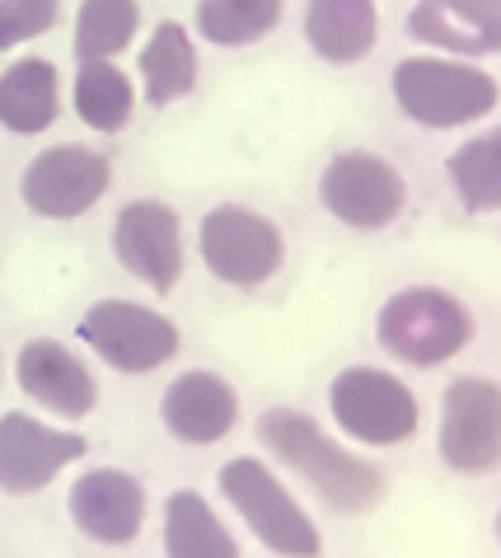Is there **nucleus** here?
<instances>
[{"instance_id": "1", "label": "nucleus", "mask_w": 501, "mask_h": 558, "mask_svg": "<svg viewBox=\"0 0 501 558\" xmlns=\"http://www.w3.org/2000/svg\"><path fill=\"white\" fill-rule=\"evenodd\" d=\"M258 441L272 451L277 464L301 474L323 507L342 517H370L389 498V478L375 460L347 451L301 409H268L258 417Z\"/></svg>"}, {"instance_id": "2", "label": "nucleus", "mask_w": 501, "mask_h": 558, "mask_svg": "<svg viewBox=\"0 0 501 558\" xmlns=\"http://www.w3.org/2000/svg\"><path fill=\"white\" fill-rule=\"evenodd\" d=\"M394 104L403 118L427 132H455L474 128V122L497 113L501 85L492 71H482L468 57H445V52H417L403 57L394 66Z\"/></svg>"}, {"instance_id": "3", "label": "nucleus", "mask_w": 501, "mask_h": 558, "mask_svg": "<svg viewBox=\"0 0 501 558\" xmlns=\"http://www.w3.org/2000/svg\"><path fill=\"white\" fill-rule=\"evenodd\" d=\"M478 333V319L455 291L417 282L394 291L380 315H375V343L384 348L389 362L413 366V371H436L468 352Z\"/></svg>"}, {"instance_id": "4", "label": "nucleus", "mask_w": 501, "mask_h": 558, "mask_svg": "<svg viewBox=\"0 0 501 558\" xmlns=\"http://www.w3.org/2000/svg\"><path fill=\"white\" fill-rule=\"evenodd\" d=\"M221 498L234 507V517L248 525V535L258 539L268 554L281 558H315L323 554V535L309 521V511L291 498V488L272 474L268 460L258 456H234L216 474Z\"/></svg>"}, {"instance_id": "5", "label": "nucleus", "mask_w": 501, "mask_h": 558, "mask_svg": "<svg viewBox=\"0 0 501 558\" xmlns=\"http://www.w3.org/2000/svg\"><path fill=\"white\" fill-rule=\"evenodd\" d=\"M328 413L342 437L370 451H394L421 432V399L384 366H347L328 385Z\"/></svg>"}, {"instance_id": "6", "label": "nucleus", "mask_w": 501, "mask_h": 558, "mask_svg": "<svg viewBox=\"0 0 501 558\" xmlns=\"http://www.w3.org/2000/svg\"><path fill=\"white\" fill-rule=\"evenodd\" d=\"M75 333L108 371H122V376H150V371L169 366L183 343L179 324L169 315L122 296L94 301L81 315V324H75Z\"/></svg>"}, {"instance_id": "7", "label": "nucleus", "mask_w": 501, "mask_h": 558, "mask_svg": "<svg viewBox=\"0 0 501 558\" xmlns=\"http://www.w3.org/2000/svg\"><path fill=\"white\" fill-rule=\"evenodd\" d=\"M197 254L216 282L254 291V287H268L281 272V263H286V235H281V226L272 216L240 207V203H221L201 216Z\"/></svg>"}, {"instance_id": "8", "label": "nucleus", "mask_w": 501, "mask_h": 558, "mask_svg": "<svg viewBox=\"0 0 501 558\" xmlns=\"http://www.w3.org/2000/svg\"><path fill=\"white\" fill-rule=\"evenodd\" d=\"M319 203L347 230H389L408 207V179L375 150H342L319 174Z\"/></svg>"}, {"instance_id": "9", "label": "nucleus", "mask_w": 501, "mask_h": 558, "mask_svg": "<svg viewBox=\"0 0 501 558\" xmlns=\"http://www.w3.org/2000/svg\"><path fill=\"white\" fill-rule=\"evenodd\" d=\"M436 451L450 474L482 478L501 464V390L488 376H460L441 395Z\"/></svg>"}, {"instance_id": "10", "label": "nucleus", "mask_w": 501, "mask_h": 558, "mask_svg": "<svg viewBox=\"0 0 501 558\" xmlns=\"http://www.w3.org/2000/svg\"><path fill=\"white\" fill-rule=\"evenodd\" d=\"M108 189H113V160L75 142L38 150L20 174L24 207L42 221H75V216L99 207Z\"/></svg>"}, {"instance_id": "11", "label": "nucleus", "mask_w": 501, "mask_h": 558, "mask_svg": "<svg viewBox=\"0 0 501 558\" xmlns=\"http://www.w3.org/2000/svg\"><path fill=\"white\" fill-rule=\"evenodd\" d=\"M113 258L122 263V272L136 277L155 296H169L183 282L187 254H183V216L160 203V197H136L118 211L113 221Z\"/></svg>"}, {"instance_id": "12", "label": "nucleus", "mask_w": 501, "mask_h": 558, "mask_svg": "<svg viewBox=\"0 0 501 558\" xmlns=\"http://www.w3.org/2000/svg\"><path fill=\"white\" fill-rule=\"evenodd\" d=\"M85 451V432L52 427L34 413H5L0 417V493L34 498L47 484H57L71 464H81Z\"/></svg>"}, {"instance_id": "13", "label": "nucleus", "mask_w": 501, "mask_h": 558, "mask_svg": "<svg viewBox=\"0 0 501 558\" xmlns=\"http://www.w3.org/2000/svg\"><path fill=\"white\" fill-rule=\"evenodd\" d=\"M66 511H71V525L89 545L122 549V545H136V535L146 531L150 498L136 474L118 470V464H99V470H85L71 484Z\"/></svg>"}, {"instance_id": "14", "label": "nucleus", "mask_w": 501, "mask_h": 558, "mask_svg": "<svg viewBox=\"0 0 501 558\" xmlns=\"http://www.w3.org/2000/svg\"><path fill=\"white\" fill-rule=\"evenodd\" d=\"M14 380H20V390L38 409L66 417V423L89 417L99 409V380H94V371L85 366V356H75L57 338H28L20 356H14Z\"/></svg>"}, {"instance_id": "15", "label": "nucleus", "mask_w": 501, "mask_h": 558, "mask_svg": "<svg viewBox=\"0 0 501 558\" xmlns=\"http://www.w3.org/2000/svg\"><path fill=\"white\" fill-rule=\"evenodd\" d=\"M160 423L183 446H221L240 427V390L216 371H183L160 395Z\"/></svg>"}, {"instance_id": "16", "label": "nucleus", "mask_w": 501, "mask_h": 558, "mask_svg": "<svg viewBox=\"0 0 501 558\" xmlns=\"http://www.w3.org/2000/svg\"><path fill=\"white\" fill-rule=\"evenodd\" d=\"M408 38L431 52L482 61L501 48V5L492 0H417L408 10Z\"/></svg>"}, {"instance_id": "17", "label": "nucleus", "mask_w": 501, "mask_h": 558, "mask_svg": "<svg viewBox=\"0 0 501 558\" xmlns=\"http://www.w3.org/2000/svg\"><path fill=\"white\" fill-rule=\"evenodd\" d=\"M305 43L328 66H356L380 43V5L375 0H309Z\"/></svg>"}, {"instance_id": "18", "label": "nucleus", "mask_w": 501, "mask_h": 558, "mask_svg": "<svg viewBox=\"0 0 501 558\" xmlns=\"http://www.w3.org/2000/svg\"><path fill=\"white\" fill-rule=\"evenodd\" d=\"M61 118V75L47 57H20L0 71V128L42 136Z\"/></svg>"}, {"instance_id": "19", "label": "nucleus", "mask_w": 501, "mask_h": 558, "mask_svg": "<svg viewBox=\"0 0 501 558\" xmlns=\"http://www.w3.org/2000/svg\"><path fill=\"white\" fill-rule=\"evenodd\" d=\"M136 75H140V99L150 108H169V104L193 95L197 89V48H193L187 24H179V20L155 24L150 38L140 43Z\"/></svg>"}, {"instance_id": "20", "label": "nucleus", "mask_w": 501, "mask_h": 558, "mask_svg": "<svg viewBox=\"0 0 501 558\" xmlns=\"http://www.w3.org/2000/svg\"><path fill=\"white\" fill-rule=\"evenodd\" d=\"M71 108L89 132L118 136V132H127V122L136 113V81L118 61H103V57L81 61L71 81Z\"/></svg>"}, {"instance_id": "21", "label": "nucleus", "mask_w": 501, "mask_h": 558, "mask_svg": "<svg viewBox=\"0 0 501 558\" xmlns=\"http://www.w3.org/2000/svg\"><path fill=\"white\" fill-rule=\"evenodd\" d=\"M164 554L169 558H240V539L216 517V507L193 488L169 493L164 502Z\"/></svg>"}, {"instance_id": "22", "label": "nucleus", "mask_w": 501, "mask_h": 558, "mask_svg": "<svg viewBox=\"0 0 501 558\" xmlns=\"http://www.w3.org/2000/svg\"><path fill=\"white\" fill-rule=\"evenodd\" d=\"M286 14V0H197V38L211 48H254Z\"/></svg>"}, {"instance_id": "23", "label": "nucleus", "mask_w": 501, "mask_h": 558, "mask_svg": "<svg viewBox=\"0 0 501 558\" xmlns=\"http://www.w3.org/2000/svg\"><path fill=\"white\" fill-rule=\"evenodd\" d=\"M140 34V5L136 0H81L75 10L71 52L75 61H118Z\"/></svg>"}, {"instance_id": "24", "label": "nucleus", "mask_w": 501, "mask_h": 558, "mask_svg": "<svg viewBox=\"0 0 501 558\" xmlns=\"http://www.w3.org/2000/svg\"><path fill=\"white\" fill-rule=\"evenodd\" d=\"M450 189H455L460 207L468 216H488L501 207V136L482 132L474 142H464L460 150H450L445 160Z\"/></svg>"}, {"instance_id": "25", "label": "nucleus", "mask_w": 501, "mask_h": 558, "mask_svg": "<svg viewBox=\"0 0 501 558\" xmlns=\"http://www.w3.org/2000/svg\"><path fill=\"white\" fill-rule=\"evenodd\" d=\"M61 24V0H0V52L24 48Z\"/></svg>"}, {"instance_id": "26", "label": "nucleus", "mask_w": 501, "mask_h": 558, "mask_svg": "<svg viewBox=\"0 0 501 558\" xmlns=\"http://www.w3.org/2000/svg\"><path fill=\"white\" fill-rule=\"evenodd\" d=\"M492 5H501V0H492Z\"/></svg>"}]
</instances>
